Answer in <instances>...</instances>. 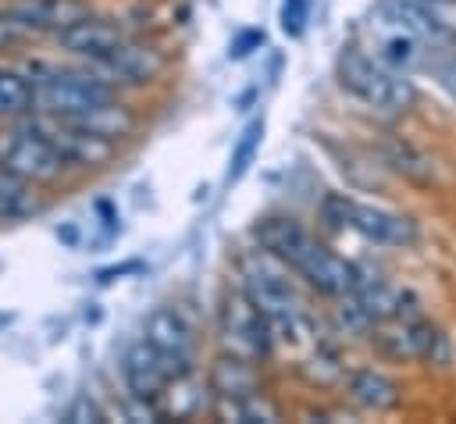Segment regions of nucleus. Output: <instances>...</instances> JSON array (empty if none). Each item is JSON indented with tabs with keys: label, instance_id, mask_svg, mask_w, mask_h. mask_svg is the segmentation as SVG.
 Instances as JSON below:
<instances>
[{
	"label": "nucleus",
	"instance_id": "f257e3e1",
	"mask_svg": "<svg viewBox=\"0 0 456 424\" xmlns=\"http://www.w3.org/2000/svg\"><path fill=\"white\" fill-rule=\"evenodd\" d=\"M338 82H342V89H349L363 103L385 107V110H406L417 100V89H413L410 78H403V71H395L388 64H378V61L363 57L360 50H342Z\"/></svg>",
	"mask_w": 456,
	"mask_h": 424
},
{
	"label": "nucleus",
	"instance_id": "f03ea898",
	"mask_svg": "<svg viewBox=\"0 0 456 424\" xmlns=\"http://www.w3.org/2000/svg\"><path fill=\"white\" fill-rule=\"evenodd\" d=\"M36 107L50 118H82L107 100H114V86L96 71H50L32 82Z\"/></svg>",
	"mask_w": 456,
	"mask_h": 424
},
{
	"label": "nucleus",
	"instance_id": "7ed1b4c3",
	"mask_svg": "<svg viewBox=\"0 0 456 424\" xmlns=\"http://www.w3.org/2000/svg\"><path fill=\"white\" fill-rule=\"evenodd\" d=\"M324 217L331 224L353 228L370 242L381 246H410L417 242V224L403 214H392L385 207H370V203H356L349 196H328L324 200Z\"/></svg>",
	"mask_w": 456,
	"mask_h": 424
},
{
	"label": "nucleus",
	"instance_id": "20e7f679",
	"mask_svg": "<svg viewBox=\"0 0 456 424\" xmlns=\"http://www.w3.org/2000/svg\"><path fill=\"white\" fill-rule=\"evenodd\" d=\"M374 331V346L381 356L388 360H420V363H445L449 360V346L445 335L424 321V317H392L370 328Z\"/></svg>",
	"mask_w": 456,
	"mask_h": 424
},
{
	"label": "nucleus",
	"instance_id": "39448f33",
	"mask_svg": "<svg viewBox=\"0 0 456 424\" xmlns=\"http://www.w3.org/2000/svg\"><path fill=\"white\" fill-rule=\"evenodd\" d=\"M0 160L7 167H14L25 182L32 185H46L57 182L68 167V160L61 157V150L36 128V121L28 128H14L0 139Z\"/></svg>",
	"mask_w": 456,
	"mask_h": 424
},
{
	"label": "nucleus",
	"instance_id": "423d86ee",
	"mask_svg": "<svg viewBox=\"0 0 456 424\" xmlns=\"http://www.w3.org/2000/svg\"><path fill=\"white\" fill-rule=\"evenodd\" d=\"M285 264H289L296 274H303V278H306L317 292H324V296H349V292L360 285V271H356L349 260H342L338 253H331L328 246H321L314 235H306Z\"/></svg>",
	"mask_w": 456,
	"mask_h": 424
},
{
	"label": "nucleus",
	"instance_id": "0eeeda50",
	"mask_svg": "<svg viewBox=\"0 0 456 424\" xmlns=\"http://www.w3.org/2000/svg\"><path fill=\"white\" fill-rule=\"evenodd\" d=\"M242 292L271 321L278 338L296 342V335H299V299H296V292H292V285L285 278H278L271 271H260V267H246Z\"/></svg>",
	"mask_w": 456,
	"mask_h": 424
},
{
	"label": "nucleus",
	"instance_id": "6e6552de",
	"mask_svg": "<svg viewBox=\"0 0 456 424\" xmlns=\"http://www.w3.org/2000/svg\"><path fill=\"white\" fill-rule=\"evenodd\" d=\"M221 335L232 346V353L260 360V356L271 353L274 328H271V321L256 310V303L246 292H228L224 306H221Z\"/></svg>",
	"mask_w": 456,
	"mask_h": 424
},
{
	"label": "nucleus",
	"instance_id": "1a4fd4ad",
	"mask_svg": "<svg viewBox=\"0 0 456 424\" xmlns=\"http://www.w3.org/2000/svg\"><path fill=\"white\" fill-rule=\"evenodd\" d=\"M121 374H125L128 392H132L139 403H157V399L171 388V381L178 378L175 363H171L160 349H153L146 338H139V342L128 346V353H125V360H121Z\"/></svg>",
	"mask_w": 456,
	"mask_h": 424
},
{
	"label": "nucleus",
	"instance_id": "9d476101",
	"mask_svg": "<svg viewBox=\"0 0 456 424\" xmlns=\"http://www.w3.org/2000/svg\"><path fill=\"white\" fill-rule=\"evenodd\" d=\"M167 57L146 43V39H125L114 53H107L103 61H96V71L110 82V86H146L164 71Z\"/></svg>",
	"mask_w": 456,
	"mask_h": 424
},
{
	"label": "nucleus",
	"instance_id": "9b49d317",
	"mask_svg": "<svg viewBox=\"0 0 456 424\" xmlns=\"http://www.w3.org/2000/svg\"><path fill=\"white\" fill-rule=\"evenodd\" d=\"M36 128L61 150V157L75 167H96V164H107L114 157V143L82 128L78 121H68V118H50V121H36Z\"/></svg>",
	"mask_w": 456,
	"mask_h": 424
},
{
	"label": "nucleus",
	"instance_id": "f8f14e48",
	"mask_svg": "<svg viewBox=\"0 0 456 424\" xmlns=\"http://www.w3.org/2000/svg\"><path fill=\"white\" fill-rule=\"evenodd\" d=\"M57 46L61 50H68V53H75V57H86V61H103L107 53H114L128 36H125V29L114 21V18H96V14H86V18H78L75 25H68V29H61L57 36Z\"/></svg>",
	"mask_w": 456,
	"mask_h": 424
},
{
	"label": "nucleus",
	"instance_id": "ddd939ff",
	"mask_svg": "<svg viewBox=\"0 0 456 424\" xmlns=\"http://www.w3.org/2000/svg\"><path fill=\"white\" fill-rule=\"evenodd\" d=\"M153 349H160L171 363H175V371H178V378H189V363H192V328L185 324V317L178 314V310H171V306H160V310H153L150 317H146V335H142Z\"/></svg>",
	"mask_w": 456,
	"mask_h": 424
},
{
	"label": "nucleus",
	"instance_id": "4468645a",
	"mask_svg": "<svg viewBox=\"0 0 456 424\" xmlns=\"http://www.w3.org/2000/svg\"><path fill=\"white\" fill-rule=\"evenodd\" d=\"M36 36H43V32H61V29H68V25H75L78 18H86V14H93L89 11V4L86 0H14V4H7Z\"/></svg>",
	"mask_w": 456,
	"mask_h": 424
},
{
	"label": "nucleus",
	"instance_id": "2eb2a0df",
	"mask_svg": "<svg viewBox=\"0 0 456 424\" xmlns=\"http://www.w3.org/2000/svg\"><path fill=\"white\" fill-rule=\"evenodd\" d=\"M346 392L349 399L360 406V410H370V413H388L399 406L403 392H399V381L388 378L385 371H374V367H356L349 378H346Z\"/></svg>",
	"mask_w": 456,
	"mask_h": 424
},
{
	"label": "nucleus",
	"instance_id": "dca6fc26",
	"mask_svg": "<svg viewBox=\"0 0 456 424\" xmlns=\"http://www.w3.org/2000/svg\"><path fill=\"white\" fill-rule=\"evenodd\" d=\"M210 388H214V395H253L260 388V374L253 367V356L221 353L210 367Z\"/></svg>",
	"mask_w": 456,
	"mask_h": 424
},
{
	"label": "nucleus",
	"instance_id": "f3484780",
	"mask_svg": "<svg viewBox=\"0 0 456 424\" xmlns=\"http://www.w3.org/2000/svg\"><path fill=\"white\" fill-rule=\"evenodd\" d=\"M381 18L399 25L403 32H413L420 39H442L445 36V25L431 14V4H420V0H381Z\"/></svg>",
	"mask_w": 456,
	"mask_h": 424
},
{
	"label": "nucleus",
	"instance_id": "a211bd4d",
	"mask_svg": "<svg viewBox=\"0 0 456 424\" xmlns=\"http://www.w3.org/2000/svg\"><path fill=\"white\" fill-rule=\"evenodd\" d=\"M43 203L36 200L32 192V182H25L14 167H7L0 160V221H18V217H28L36 214Z\"/></svg>",
	"mask_w": 456,
	"mask_h": 424
},
{
	"label": "nucleus",
	"instance_id": "6ab92c4d",
	"mask_svg": "<svg viewBox=\"0 0 456 424\" xmlns=\"http://www.w3.org/2000/svg\"><path fill=\"white\" fill-rule=\"evenodd\" d=\"M381 157H385V164H388L395 175H403L406 182L428 185V182L435 178L431 160H428L413 143H406V139H385V143H381Z\"/></svg>",
	"mask_w": 456,
	"mask_h": 424
},
{
	"label": "nucleus",
	"instance_id": "aec40b11",
	"mask_svg": "<svg viewBox=\"0 0 456 424\" xmlns=\"http://www.w3.org/2000/svg\"><path fill=\"white\" fill-rule=\"evenodd\" d=\"M68 121H78L82 128H89V132H96V135H103L110 143H118V139L135 132V114L128 107H121L118 100H107L103 107H96V110H89L82 118H68Z\"/></svg>",
	"mask_w": 456,
	"mask_h": 424
},
{
	"label": "nucleus",
	"instance_id": "412c9836",
	"mask_svg": "<svg viewBox=\"0 0 456 424\" xmlns=\"http://www.w3.org/2000/svg\"><path fill=\"white\" fill-rule=\"evenodd\" d=\"M260 143H264V118H253V121H246V128L239 132V139L232 146V160H228V171H224L228 185H235L253 167V160L260 153Z\"/></svg>",
	"mask_w": 456,
	"mask_h": 424
},
{
	"label": "nucleus",
	"instance_id": "4be33fe9",
	"mask_svg": "<svg viewBox=\"0 0 456 424\" xmlns=\"http://www.w3.org/2000/svg\"><path fill=\"white\" fill-rule=\"evenodd\" d=\"M28 107H36L32 82L14 68H0V118L25 114Z\"/></svg>",
	"mask_w": 456,
	"mask_h": 424
},
{
	"label": "nucleus",
	"instance_id": "5701e85b",
	"mask_svg": "<svg viewBox=\"0 0 456 424\" xmlns=\"http://www.w3.org/2000/svg\"><path fill=\"white\" fill-rule=\"evenodd\" d=\"M420 61V43L413 32H403V36H392L381 43V64L395 68V71H406Z\"/></svg>",
	"mask_w": 456,
	"mask_h": 424
},
{
	"label": "nucleus",
	"instance_id": "b1692460",
	"mask_svg": "<svg viewBox=\"0 0 456 424\" xmlns=\"http://www.w3.org/2000/svg\"><path fill=\"white\" fill-rule=\"evenodd\" d=\"M278 21H281V32L285 36L299 39L306 32V21H310V0H281Z\"/></svg>",
	"mask_w": 456,
	"mask_h": 424
},
{
	"label": "nucleus",
	"instance_id": "393cba45",
	"mask_svg": "<svg viewBox=\"0 0 456 424\" xmlns=\"http://www.w3.org/2000/svg\"><path fill=\"white\" fill-rule=\"evenodd\" d=\"M28 36H36V32L11 7H0V46H14V43H21Z\"/></svg>",
	"mask_w": 456,
	"mask_h": 424
},
{
	"label": "nucleus",
	"instance_id": "a878e982",
	"mask_svg": "<svg viewBox=\"0 0 456 424\" xmlns=\"http://www.w3.org/2000/svg\"><path fill=\"white\" fill-rule=\"evenodd\" d=\"M431 68H435L438 86L456 100V57H438V61H431Z\"/></svg>",
	"mask_w": 456,
	"mask_h": 424
},
{
	"label": "nucleus",
	"instance_id": "bb28decb",
	"mask_svg": "<svg viewBox=\"0 0 456 424\" xmlns=\"http://www.w3.org/2000/svg\"><path fill=\"white\" fill-rule=\"evenodd\" d=\"M68 420H103V413H100L89 399H78V403L68 410Z\"/></svg>",
	"mask_w": 456,
	"mask_h": 424
},
{
	"label": "nucleus",
	"instance_id": "cd10ccee",
	"mask_svg": "<svg viewBox=\"0 0 456 424\" xmlns=\"http://www.w3.org/2000/svg\"><path fill=\"white\" fill-rule=\"evenodd\" d=\"M420 4H449V0H420Z\"/></svg>",
	"mask_w": 456,
	"mask_h": 424
}]
</instances>
